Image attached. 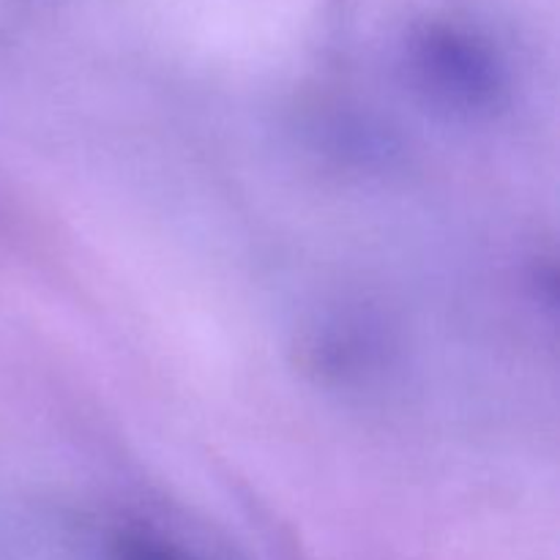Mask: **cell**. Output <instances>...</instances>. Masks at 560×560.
Returning <instances> with one entry per match:
<instances>
[{"mask_svg": "<svg viewBox=\"0 0 560 560\" xmlns=\"http://www.w3.org/2000/svg\"><path fill=\"white\" fill-rule=\"evenodd\" d=\"M408 69L435 104L457 115H492L509 93L501 55L476 33L430 22L408 38Z\"/></svg>", "mask_w": 560, "mask_h": 560, "instance_id": "1", "label": "cell"}, {"mask_svg": "<svg viewBox=\"0 0 560 560\" xmlns=\"http://www.w3.org/2000/svg\"><path fill=\"white\" fill-rule=\"evenodd\" d=\"M113 560H186L180 552L153 536L142 534H124L115 539Z\"/></svg>", "mask_w": 560, "mask_h": 560, "instance_id": "2", "label": "cell"}]
</instances>
